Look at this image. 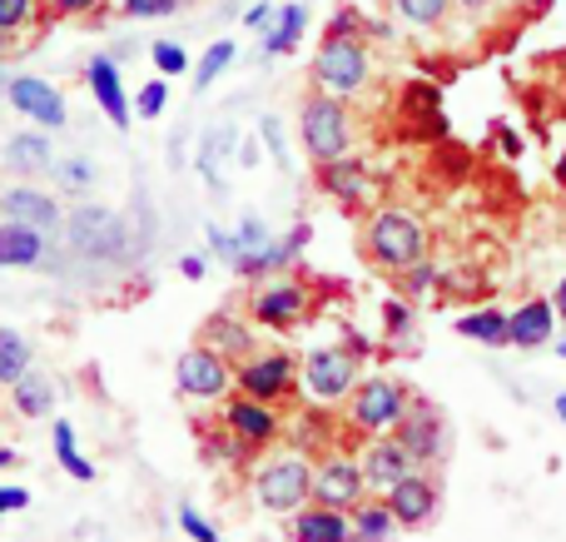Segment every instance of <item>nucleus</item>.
Wrapping results in <instances>:
<instances>
[{
    "label": "nucleus",
    "instance_id": "24",
    "mask_svg": "<svg viewBox=\"0 0 566 542\" xmlns=\"http://www.w3.org/2000/svg\"><path fill=\"white\" fill-rule=\"evenodd\" d=\"M10 404H15L20 418H45L55 408V384H50L40 368H25V374L10 384Z\"/></svg>",
    "mask_w": 566,
    "mask_h": 542
},
{
    "label": "nucleus",
    "instance_id": "8",
    "mask_svg": "<svg viewBox=\"0 0 566 542\" xmlns=\"http://www.w3.org/2000/svg\"><path fill=\"white\" fill-rule=\"evenodd\" d=\"M254 493L269 513H298L313 498V468L303 463V458H274V463L259 473Z\"/></svg>",
    "mask_w": 566,
    "mask_h": 542
},
{
    "label": "nucleus",
    "instance_id": "27",
    "mask_svg": "<svg viewBox=\"0 0 566 542\" xmlns=\"http://www.w3.org/2000/svg\"><path fill=\"white\" fill-rule=\"evenodd\" d=\"M398 518L388 513V503H358L353 508V538L358 542H388Z\"/></svg>",
    "mask_w": 566,
    "mask_h": 542
},
{
    "label": "nucleus",
    "instance_id": "56",
    "mask_svg": "<svg viewBox=\"0 0 566 542\" xmlns=\"http://www.w3.org/2000/svg\"><path fill=\"white\" fill-rule=\"evenodd\" d=\"M552 309H557V314L566 319V279H562V284H557V299H552Z\"/></svg>",
    "mask_w": 566,
    "mask_h": 542
},
{
    "label": "nucleus",
    "instance_id": "41",
    "mask_svg": "<svg viewBox=\"0 0 566 542\" xmlns=\"http://www.w3.org/2000/svg\"><path fill=\"white\" fill-rule=\"evenodd\" d=\"M185 0H125V15L129 20H159V15H175Z\"/></svg>",
    "mask_w": 566,
    "mask_h": 542
},
{
    "label": "nucleus",
    "instance_id": "45",
    "mask_svg": "<svg viewBox=\"0 0 566 542\" xmlns=\"http://www.w3.org/2000/svg\"><path fill=\"white\" fill-rule=\"evenodd\" d=\"M20 508H30V488L0 483V518H6V513H20Z\"/></svg>",
    "mask_w": 566,
    "mask_h": 542
},
{
    "label": "nucleus",
    "instance_id": "47",
    "mask_svg": "<svg viewBox=\"0 0 566 542\" xmlns=\"http://www.w3.org/2000/svg\"><path fill=\"white\" fill-rule=\"evenodd\" d=\"M205 234H209V244H214V254H224L229 264H234V259H239V244H234V234H224V229H219V225H209Z\"/></svg>",
    "mask_w": 566,
    "mask_h": 542
},
{
    "label": "nucleus",
    "instance_id": "9",
    "mask_svg": "<svg viewBox=\"0 0 566 542\" xmlns=\"http://www.w3.org/2000/svg\"><path fill=\"white\" fill-rule=\"evenodd\" d=\"M6 100H10V110L15 115H25V119H35L40 129H60L65 125V95H60L50 80H40V75H15L6 85Z\"/></svg>",
    "mask_w": 566,
    "mask_h": 542
},
{
    "label": "nucleus",
    "instance_id": "17",
    "mask_svg": "<svg viewBox=\"0 0 566 542\" xmlns=\"http://www.w3.org/2000/svg\"><path fill=\"white\" fill-rule=\"evenodd\" d=\"M224 428L234 438H244V448H259V444H269V438H279V414H269V404H259V398L239 394L234 404L224 408Z\"/></svg>",
    "mask_w": 566,
    "mask_h": 542
},
{
    "label": "nucleus",
    "instance_id": "12",
    "mask_svg": "<svg viewBox=\"0 0 566 542\" xmlns=\"http://www.w3.org/2000/svg\"><path fill=\"white\" fill-rule=\"evenodd\" d=\"M313 503L338 508V513L358 508L363 503V468L348 463V458H333V463H323L318 473H313Z\"/></svg>",
    "mask_w": 566,
    "mask_h": 542
},
{
    "label": "nucleus",
    "instance_id": "44",
    "mask_svg": "<svg viewBox=\"0 0 566 542\" xmlns=\"http://www.w3.org/2000/svg\"><path fill=\"white\" fill-rule=\"evenodd\" d=\"M323 35H333V40H343V35H363V15L353 6H343L338 15L328 20V30H323Z\"/></svg>",
    "mask_w": 566,
    "mask_h": 542
},
{
    "label": "nucleus",
    "instance_id": "57",
    "mask_svg": "<svg viewBox=\"0 0 566 542\" xmlns=\"http://www.w3.org/2000/svg\"><path fill=\"white\" fill-rule=\"evenodd\" d=\"M15 458H20L15 448H0V468H10V463H15Z\"/></svg>",
    "mask_w": 566,
    "mask_h": 542
},
{
    "label": "nucleus",
    "instance_id": "29",
    "mask_svg": "<svg viewBox=\"0 0 566 542\" xmlns=\"http://www.w3.org/2000/svg\"><path fill=\"white\" fill-rule=\"evenodd\" d=\"M458 334H462V338H472V344L497 348V344H507V314H497V309H482V314H468V319L458 324Z\"/></svg>",
    "mask_w": 566,
    "mask_h": 542
},
{
    "label": "nucleus",
    "instance_id": "30",
    "mask_svg": "<svg viewBox=\"0 0 566 542\" xmlns=\"http://www.w3.org/2000/svg\"><path fill=\"white\" fill-rule=\"evenodd\" d=\"M293 254H298V249H293L289 239H269V244H264V249H254V254H239V259H234V269H239V274L254 279V274H269V269H283Z\"/></svg>",
    "mask_w": 566,
    "mask_h": 542
},
{
    "label": "nucleus",
    "instance_id": "31",
    "mask_svg": "<svg viewBox=\"0 0 566 542\" xmlns=\"http://www.w3.org/2000/svg\"><path fill=\"white\" fill-rule=\"evenodd\" d=\"M25 368H30V338L15 334V329H0V384L10 388Z\"/></svg>",
    "mask_w": 566,
    "mask_h": 542
},
{
    "label": "nucleus",
    "instance_id": "22",
    "mask_svg": "<svg viewBox=\"0 0 566 542\" xmlns=\"http://www.w3.org/2000/svg\"><path fill=\"white\" fill-rule=\"evenodd\" d=\"M6 165L15 175H45L55 165V149H50V135L45 129H20V135L6 139Z\"/></svg>",
    "mask_w": 566,
    "mask_h": 542
},
{
    "label": "nucleus",
    "instance_id": "26",
    "mask_svg": "<svg viewBox=\"0 0 566 542\" xmlns=\"http://www.w3.org/2000/svg\"><path fill=\"white\" fill-rule=\"evenodd\" d=\"M224 155H239L234 129H209L205 145H199V175L209 179V189H214V195H224V189H229V179H224Z\"/></svg>",
    "mask_w": 566,
    "mask_h": 542
},
{
    "label": "nucleus",
    "instance_id": "1",
    "mask_svg": "<svg viewBox=\"0 0 566 542\" xmlns=\"http://www.w3.org/2000/svg\"><path fill=\"white\" fill-rule=\"evenodd\" d=\"M298 139L303 149L313 155V165H328V159H343L353 149V125H348V110H343L338 95L318 90L298 105Z\"/></svg>",
    "mask_w": 566,
    "mask_h": 542
},
{
    "label": "nucleus",
    "instance_id": "7",
    "mask_svg": "<svg viewBox=\"0 0 566 542\" xmlns=\"http://www.w3.org/2000/svg\"><path fill=\"white\" fill-rule=\"evenodd\" d=\"M408 388H398L392 378H368L363 388H353V428H363V434H392L398 428V418L408 414Z\"/></svg>",
    "mask_w": 566,
    "mask_h": 542
},
{
    "label": "nucleus",
    "instance_id": "3",
    "mask_svg": "<svg viewBox=\"0 0 566 542\" xmlns=\"http://www.w3.org/2000/svg\"><path fill=\"white\" fill-rule=\"evenodd\" d=\"M368 254L382 269H412L428 254V234H422V225L408 209H378L368 225Z\"/></svg>",
    "mask_w": 566,
    "mask_h": 542
},
{
    "label": "nucleus",
    "instance_id": "21",
    "mask_svg": "<svg viewBox=\"0 0 566 542\" xmlns=\"http://www.w3.org/2000/svg\"><path fill=\"white\" fill-rule=\"evenodd\" d=\"M45 254V234L15 219H0V269H35Z\"/></svg>",
    "mask_w": 566,
    "mask_h": 542
},
{
    "label": "nucleus",
    "instance_id": "14",
    "mask_svg": "<svg viewBox=\"0 0 566 542\" xmlns=\"http://www.w3.org/2000/svg\"><path fill=\"white\" fill-rule=\"evenodd\" d=\"M388 513L398 518L402 528H418V523H428L432 513H438V483L432 478H422V473H408V478H398V483L388 488Z\"/></svg>",
    "mask_w": 566,
    "mask_h": 542
},
{
    "label": "nucleus",
    "instance_id": "33",
    "mask_svg": "<svg viewBox=\"0 0 566 542\" xmlns=\"http://www.w3.org/2000/svg\"><path fill=\"white\" fill-rule=\"evenodd\" d=\"M234 55H239V45H234V40H214V45L205 50V60H199V65H195V85H199V95H205V90L214 85V80L224 75L229 65H234Z\"/></svg>",
    "mask_w": 566,
    "mask_h": 542
},
{
    "label": "nucleus",
    "instance_id": "43",
    "mask_svg": "<svg viewBox=\"0 0 566 542\" xmlns=\"http://www.w3.org/2000/svg\"><path fill=\"white\" fill-rule=\"evenodd\" d=\"M259 135H264V149H269V155H274L279 165H283V159H289V145H283V119H279V115H264V119H259Z\"/></svg>",
    "mask_w": 566,
    "mask_h": 542
},
{
    "label": "nucleus",
    "instance_id": "54",
    "mask_svg": "<svg viewBox=\"0 0 566 542\" xmlns=\"http://www.w3.org/2000/svg\"><path fill=\"white\" fill-rule=\"evenodd\" d=\"M458 6L468 10V15H482V10H492V6H497V0H458Z\"/></svg>",
    "mask_w": 566,
    "mask_h": 542
},
{
    "label": "nucleus",
    "instance_id": "60",
    "mask_svg": "<svg viewBox=\"0 0 566 542\" xmlns=\"http://www.w3.org/2000/svg\"><path fill=\"white\" fill-rule=\"evenodd\" d=\"M557 354H562V358H566V338H562V344H557Z\"/></svg>",
    "mask_w": 566,
    "mask_h": 542
},
{
    "label": "nucleus",
    "instance_id": "37",
    "mask_svg": "<svg viewBox=\"0 0 566 542\" xmlns=\"http://www.w3.org/2000/svg\"><path fill=\"white\" fill-rule=\"evenodd\" d=\"M149 55H155V65H159V75H165V80H175V75H185V70H189V50L175 45V40H159Z\"/></svg>",
    "mask_w": 566,
    "mask_h": 542
},
{
    "label": "nucleus",
    "instance_id": "50",
    "mask_svg": "<svg viewBox=\"0 0 566 542\" xmlns=\"http://www.w3.org/2000/svg\"><path fill=\"white\" fill-rule=\"evenodd\" d=\"M179 274H185V279H205V274H209V259L185 254V259H179Z\"/></svg>",
    "mask_w": 566,
    "mask_h": 542
},
{
    "label": "nucleus",
    "instance_id": "36",
    "mask_svg": "<svg viewBox=\"0 0 566 542\" xmlns=\"http://www.w3.org/2000/svg\"><path fill=\"white\" fill-rule=\"evenodd\" d=\"M165 105H169V80L159 75V80H149V85L139 90L135 115H139V119H159V115H165Z\"/></svg>",
    "mask_w": 566,
    "mask_h": 542
},
{
    "label": "nucleus",
    "instance_id": "59",
    "mask_svg": "<svg viewBox=\"0 0 566 542\" xmlns=\"http://www.w3.org/2000/svg\"><path fill=\"white\" fill-rule=\"evenodd\" d=\"M557 414H562V424H566V394H557Z\"/></svg>",
    "mask_w": 566,
    "mask_h": 542
},
{
    "label": "nucleus",
    "instance_id": "38",
    "mask_svg": "<svg viewBox=\"0 0 566 542\" xmlns=\"http://www.w3.org/2000/svg\"><path fill=\"white\" fill-rule=\"evenodd\" d=\"M35 20V0H0V35H20Z\"/></svg>",
    "mask_w": 566,
    "mask_h": 542
},
{
    "label": "nucleus",
    "instance_id": "25",
    "mask_svg": "<svg viewBox=\"0 0 566 542\" xmlns=\"http://www.w3.org/2000/svg\"><path fill=\"white\" fill-rule=\"evenodd\" d=\"M303 30H308V6H283L279 15H274V25L264 30V55L274 60V55H293L298 50V40H303Z\"/></svg>",
    "mask_w": 566,
    "mask_h": 542
},
{
    "label": "nucleus",
    "instance_id": "5",
    "mask_svg": "<svg viewBox=\"0 0 566 542\" xmlns=\"http://www.w3.org/2000/svg\"><path fill=\"white\" fill-rule=\"evenodd\" d=\"M298 374L313 404H338V398H348L358 388V358L348 348H313Z\"/></svg>",
    "mask_w": 566,
    "mask_h": 542
},
{
    "label": "nucleus",
    "instance_id": "16",
    "mask_svg": "<svg viewBox=\"0 0 566 542\" xmlns=\"http://www.w3.org/2000/svg\"><path fill=\"white\" fill-rule=\"evenodd\" d=\"M392 434H398V444L412 454V463H432V458H442V418L432 414L428 404H418V408L408 404V414L398 418Z\"/></svg>",
    "mask_w": 566,
    "mask_h": 542
},
{
    "label": "nucleus",
    "instance_id": "55",
    "mask_svg": "<svg viewBox=\"0 0 566 542\" xmlns=\"http://www.w3.org/2000/svg\"><path fill=\"white\" fill-rule=\"evenodd\" d=\"M289 244H293V249H303V244H308V225H293V234H289Z\"/></svg>",
    "mask_w": 566,
    "mask_h": 542
},
{
    "label": "nucleus",
    "instance_id": "39",
    "mask_svg": "<svg viewBox=\"0 0 566 542\" xmlns=\"http://www.w3.org/2000/svg\"><path fill=\"white\" fill-rule=\"evenodd\" d=\"M234 244H239V254H254V249H264V244H269V234H264V219H259V215H244V219H239V229H234Z\"/></svg>",
    "mask_w": 566,
    "mask_h": 542
},
{
    "label": "nucleus",
    "instance_id": "46",
    "mask_svg": "<svg viewBox=\"0 0 566 542\" xmlns=\"http://www.w3.org/2000/svg\"><path fill=\"white\" fill-rule=\"evenodd\" d=\"M274 15H279V10L269 6V0H254V6L244 10V25H249V30H259V35H264V30L274 25Z\"/></svg>",
    "mask_w": 566,
    "mask_h": 542
},
{
    "label": "nucleus",
    "instance_id": "51",
    "mask_svg": "<svg viewBox=\"0 0 566 542\" xmlns=\"http://www.w3.org/2000/svg\"><path fill=\"white\" fill-rule=\"evenodd\" d=\"M497 135H502V155H507V159H517V155H522V135H517V129L497 125Z\"/></svg>",
    "mask_w": 566,
    "mask_h": 542
},
{
    "label": "nucleus",
    "instance_id": "13",
    "mask_svg": "<svg viewBox=\"0 0 566 542\" xmlns=\"http://www.w3.org/2000/svg\"><path fill=\"white\" fill-rule=\"evenodd\" d=\"M303 309H308V289L293 284V279H274L254 294V319L264 329H293L303 319Z\"/></svg>",
    "mask_w": 566,
    "mask_h": 542
},
{
    "label": "nucleus",
    "instance_id": "15",
    "mask_svg": "<svg viewBox=\"0 0 566 542\" xmlns=\"http://www.w3.org/2000/svg\"><path fill=\"white\" fill-rule=\"evenodd\" d=\"M85 80H90V90H95V100H99V110H105V119L115 129H129V119H135V105L125 100V80H119V70H115V60L109 55H95L85 65Z\"/></svg>",
    "mask_w": 566,
    "mask_h": 542
},
{
    "label": "nucleus",
    "instance_id": "4",
    "mask_svg": "<svg viewBox=\"0 0 566 542\" xmlns=\"http://www.w3.org/2000/svg\"><path fill=\"white\" fill-rule=\"evenodd\" d=\"M65 239L75 244V254L90 259H119L129 249L125 219L105 205H80L75 215H65Z\"/></svg>",
    "mask_w": 566,
    "mask_h": 542
},
{
    "label": "nucleus",
    "instance_id": "28",
    "mask_svg": "<svg viewBox=\"0 0 566 542\" xmlns=\"http://www.w3.org/2000/svg\"><path fill=\"white\" fill-rule=\"evenodd\" d=\"M50 438H55V458H60V468H65L75 483H95V468L80 458V448H75V428L65 424V418H55V428H50Z\"/></svg>",
    "mask_w": 566,
    "mask_h": 542
},
{
    "label": "nucleus",
    "instance_id": "20",
    "mask_svg": "<svg viewBox=\"0 0 566 542\" xmlns=\"http://www.w3.org/2000/svg\"><path fill=\"white\" fill-rule=\"evenodd\" d=\"M552 324H557V309L547 299H527L517 314L507 319V344L517 348H542L552 338Z\"/></svg>",
    "mask_w": 566,
    "mask_h": 542
},
{
    "label": "nucleus",
    "instance_id": "49",
    "mask_svg": "<svg viewBox=\"0 0 566 542\" xmlns=\"http://www.w3.org/2000/svg\"><path fill=\"white\" fill-rule=\"evenodd\" d=\"M50 6H55L60 15H90V10H95L99 0H50Z\"/></svg>",
    "mask_w": 566,
    "mask_h": 542
},
{
    "label": "nucleus",
    "instance_id": "11",
    "mask_svg": "<svg viewBox=\"0 0 566 542\" xmlns=\"http://www.w3.org/2000/svg\"><path fill=\"white\" fill-rule=\"evenodd\" d=\"M293 378H298V368H293L289 354H264V358H249L234 374V384L249 398H259V404H274V398H283L293 388Z\"/></svg>",
    "mask_w": 566,
    "mask_h": 542
},
{
    "label": "nucleus",
    "instance_id": "34",
    "mask_svg": "<svg viewBox=\"0 0 566 542\" xmlns=\"http://www.w3.org/2000/svg\"><path fill=\"white\" fill-rule=\"evenodd\" d=\"M55 185L65 189V195H85L90 185H95V165H90L85 155H65V159H55Z\"/></svg>",
    "mask_w": 566,
    "mask_h": 542
},
{
    "label": "nucleus",
    "instance_id": "2",
    "mask_svg": "<svg viewBox=\"0 0 566 542\" xmlns=\"http://www.w3.org/2000/svg\"><path fill=\"white\" fill-rule=\"evenodd\" d=\"M373 75V50L363 35H323L318 55H313V80H318V90H328V95H358L363 85H368Z\"/></svg>",
    "mask_w": 566,
    "mask_h": 542
},
{
    "label": "nucleus",
    "instance_id": "18",
    "mask_svg": "<svg viewBox=\"0 0 566 542\" xmlns=\"http://www.w3.org/2000/svg\"><path fill=\"white\" fill-rule=\"evenodd\" d=\"M408 473H412V454L398 444V438H378V444L363 454V483L368 488H382V493H388V488Z\"/></svg>",
    "mask_w": 566,
    "mask_h": 542
},
{
    "label": "nucleus",
    "instance_id": "53",
    "mask_svg": "<svg viewBox=\"0 0 566 542\" xmlns=\"http://www.w3.org/2000/svg\"><path fill=\"white\" fill-rule=\"evenodd\" d=\"M239 165H259V145H254V139H244V145H239Z\"/></svg>",
    "mask_w": 566,
    "mask_h": 542
},
{
    "label": "nucleus",
    "instance_id": "48",
    "mask_svg": "<svg viewBox=\"0 0 566 542\" xmlns=\"http://www.w3.org/2000/svg\"><path fill=\"white\" fill-rule=\"evenodd\" d=\"M432 279H438V269H432V264H422V259H418V264H412V279H408V289H412V294H422V289H428Z\"/></svg>",
    "mask_w": 566,
    "mask_h": 542
},
{
    "label": "nucleus",
    "instance_id": "42",
    "mask_svg": "<svg viewBox=\"0 0 566 542\" xmlns=\"http://www.w3.org/2000/svg\"><path fill=\"white\" fill-rule=\"evenodd\" d=\"M179 528H185L189 533V542H219V533H214V523H209V518H199L195 508H179Z\"/></svg>",
    "mask_w": 566,
    "mask_h": 542
},
{
    "label": "nucleus",
    "instance_id": "6",
    "mask_svg": "<svg viewBox=\"0 0 566 542\" xmlns=\"http://www.w3.org/2000/svg\"><path fill=\"white\" fill-rule=\"evenodd\" d=\"M175 384H179V394H185V398L214 404V398L229 394V384H234V368H229V358L219 354V348L199 344V348H189V354H179Z\"/></svg>",
    "mask_w": 566,
    "mask_h": 542
},
{
    "label": "nucleus",
    "instance_id": "32",
    "mask_svg": "<svg viewBox=\"0 0 566 542\" xmlns=\"http://www.w3.org/2000/svg\"><path fill=\"white\" fill-rule=\"evenodd\" d=\"M209 348H219V354H249L254 348V334H249L239 319H229V314H219V319H209Z\"/></svg>",
    "mask_w": 566,
    "mask_h": 542
},
{
    "label": "nucleus",
    "instance_id": "10",
    "mask_svg": "<svg viewBox=\"0 0 566 542\" xmlns=\"http://www.w3.org/2000/svg\"><path fill=\"white\" fill-rule=\"evenodd\" d=\"M0 215L15 219V225L40 229V234H55V229H65V215H60L55 195H45V189H30V185L0 189Z\"/></svg>",
    "mask_w": 566,
    "mask_h": 542
},
{
    "label": "nucleus",
    "instance_id": "35",
    "mask_svg": "<svg viewBox=\"0 0 566 542\" xmlns=\"http://www.w3.org/2000/svg\"><path fill=\"white\" fill-rule=\"evenodd\" d=\"M452 10V0H392V15H402L408 25H442Z\"/></svg>",
    "mask_w": 566,
    "mask_h": 542
},
{
    "label": "nucleus",
    "instance_id": "58",
    "mask_svg": "<svg viewBox=\"0 0 566 542\" xmlns=\"http://www.w3.org/2000/svg\"><path fill=\"white\" fill-rule=\"evenodd\" d=\"M557 185H562V189H566V155H562V159H557Z\"/></svg>",
    "mask_w": 566,
    "mask_h": 542
},
{
    "label": "nucleus",
    "instance_id": "40",
    "mask_svg": "<svg viewBox=\"0 0 566 542\" xmlns=\"http://www.w3.org/2000/svg\"><path fill=\"white\" fill-rule=\"evenodd\" d=\"M205 454L214 458V463H234V458L244 454V438H234L229 428H224V434H209L205 438Z\"/></svg>",
    "mask_w": 566,
    "mask_h": 542
},
{
    "label": "nucleus",
    "instance_id": "61",
    "mask_svg": "<svg viewBox=\"0 0 566 542\" xmlns=\"http://www.w3.org/2000/svg\"><path fill=\"white\" fill-rule=\"evenodd\" d=\"M0 85H6V80H0Z\"/></svg>",
    "mask_w": 566,
    "mask_h": 542
},
{
    "label": "nucleus",
    "instance_id": "19",
    "mask_svg": "<svg viewBox=\"0 0 566 542\" xmlns=\"http://www.w3.org/2000/svg\"><path fill=\"white\" fill-rule=\"evenodd\" d=\"M318 185H323V195H333L338 205H358L363 195H368V165L363 159H328V165H318Z\"/></svg>",
    "mask_w": 566,
    "mask_h": 542
},
{
    "label": "nucleus",
    "instance_id": "23",
    "mask_svg": "<svg viewBox=\"0 0 566 542\" xmlns=\"http://www.w3.org/2000/svg\"><path fill=\"white\" fill-rule=\"evenodd\" d=\"M293 542H353V523L338 513V508H308L293 523Z\"/></svg>",
    "mask_w": 566,
    "mask_h": 542
},
{
    "label": "nucleus",
    "instance_id": "52",
    "mask_svg": "<svg viewBox=\"0 0 566 542\" xmlns=\"http://www.w3.org/2000/svg\"><path fill=\"white\" fill-rule=\"evenodd\" d=\"M408 304H388V329H408Z\"/></svg>",
    "mask_w": 566,
    "mask_h": 542
}]
</instances>
